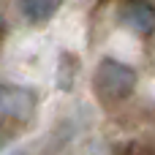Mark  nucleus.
Segmentation results:
<instances>
[{"mask_svg": "<svg viewBox=\"0 0 155 155\" xmlns=\"http://www.w3.org/2000/svg\"><path fill=\"white\" fill-rule=\"evenodd\" d=\"M136 71L114 57H101V63L93 71V90L104 104H120L136 90Z\"/></svg>", "mask_w": 155, "mask_h": 155, "instance_id": "nucleus-1", "label": "nucleus"}, {"mask_svg": "<svg viewBox=\"0 0 155 155\" xmlns=\"http://www.w3.org/2000/svg\"><path fill=\"white\" fill-rule=\"evenodd\" d=\"M33 114H35V95H33V90L0 82V120L27 123Z\"/></svg>", "mask_w": 155, "mask_h": 155, "instance_id": "nucleus-2", "label": "nucleus"}, {"mask_svg": "<svg viewBox=\"0 0 155 155\" xmlns=\"http://www.w3.org/2000/svg\"><path fill=\"white\" fill-rule=\"evenodd\" d=\"M123 25H128L139 35H150L155 30V5L153 3H125L120 8Z\"/></svg>", "mask_w": 155, "mask_h": 155, "instance_id": "nucleus-3", "label": "nucleus"}, {"mask_svg": "<svg viewBox=\"0 0 155 155\" xmlns=\"http://www.w3.org/2000/svg\"><path fill=\"white\" fill-rule=\"evenodd\" d=\"M19 11L27 19V25H46L60 11V3H52V0H30V3H19Z\"/></svg>", "mask_w": 155, "mask_h": 155, "instance_id": "nucleus-4", "label": "nucleus"}, {"mask_svg": "<svg viewBox=\"0 0 155 155\" xmlns=\"http://www.w3.org/2000/svg\"><path fill=\"white\" fill-rule=\"evenodd\" d=\"M8 139H11V136H8V134H0V150H3V147H5V144H8Z\"/></svg>", "mask_w": 155, "mask_h": 155, "instance_id": "nucleus-5", "label": "nucleus"}, {"mask_svg": "<svg viewBox=\"0 0 155 155\" xmlns=\"http://www.w3.org/2000/svg\"><path fill=\"white\" fill-rule=\"evenodd\" d=\"M5 33V22H3V14H0V35Z\"/></svg>", "mask_w": 155, "mask_h": 155, "instance_id": "nucleus-6", "label": "nucleus"}, {"mask_svg": "<svg viewBox=\"0 0 155 155\" xmlns=\"http://www.w3.org/2000/svg\"><path fill=\"white\" fill-rule=\"evenodd\" d=\"M11 155H27V150H14Z\"/></svg>", "mask_w": 155, "mask_h": 155, "instance_id": "nucleus-7", "label": "nucleus"}]
</instances>
